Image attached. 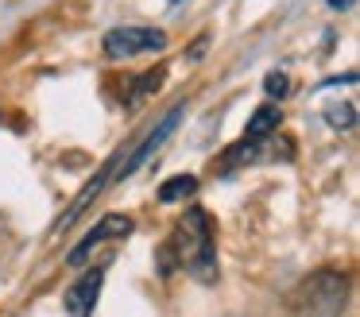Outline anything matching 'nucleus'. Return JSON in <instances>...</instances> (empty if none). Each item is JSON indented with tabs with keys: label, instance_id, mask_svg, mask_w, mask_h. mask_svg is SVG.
<instances>
[{
	"label": "nucleus",
	"instance_id": "7",
	"mask_svg": "<svg viewBox=\"0 0 360 317\" xmlns=\"http://www.w3.org/2000/svg\"><path fill=\"white\" fill-rule=\"evenodd\" d=\"M112 170H117V162H109V167H105V170H101V174H97V178H94V182H86V186H82V193H78V198H74V201H70V209H66V213H63V221H58V224H55V232H63V228H70V224H74V221H78V216H82V213H86V209H89V201H94V198H97V193H101V190H105V186H109V182H112Z\"/></svg>",
	"mask_w": 360,
	"mask_h": 317
},
{
	"label": "nucleus",
	"instance_id": "11",
	"mask_svg": "<svg viewBox=\"0 0 360 317\" xmlns=\"http://www.w3.org/2000/svg\"><path fill=\"white\" fill-rule=\"evenodd\" d=\"M163 74H167V70H151V74H143V77H136V82H140V85H136V93H132V97H128V101H132V105H136V101H140V97H143V93H151V89H159V82H163Z\"/></svg>",
	"mask_w": 360,
	"mask_h": 317
},
{
	"label": "nucleus",
	"instance_id": "4",
	"mask_svg": "<svg viewBox=\"0 0 360 317\" xmlns=\"http://www.w3.org/2000/svg\"><path fill=\"white\" fill-rule=\"evenodd\" d=\"M132 228H136L132 216H124V213H105L101 221H97V228H89V236L82 240V244L74 247L70 255H66V263H70V267H82V263H86L101 244H109V240H124Z\"/></svg>",
	"mask_w": 360,
	"mask_h": 317
},
{
	"label": "nucleus",
	"instance_id": "6",
	"mask_svg": "<svg viewBox=\"0 0 360 317\" xmlns=\"http://www.w3.org/2000/svg\"><path fill=\"white\" fill-rule=\"evenodd\" d=\"M101 283H105V267H101V263H94V267H89L86 275L66 290V298H63L66 313H70V317H94L97 298H101Z\"/></svg>",
	"mask_w": 360,
	"mask_h": 317
},
{
	"label": "nucleus",
	"instance_id": "8",
	"mask_svg": "<svg viewBox=\"0 0 360 317\" xmlns=\"http://www.w3.org/2000/svg\"><path fill=\"white\" fill-rule=\"evenodd\" d=\"M279 120H283V112L275 105L256 108V112H252V120H248V128H244V139H267L275 128H279Z\"/></svg>",
	"mask_w": 360,
	"mask_h": 317
},
{
	"label": "nucleus",
	"instance_id": "2",
	"mask_svg": "<svg viewBox=\"0 0 360 317\" xmlns=\"http://www.w3.org/2000/svg\"><path fill=\"white\" fill-rule=\"evenodd\" d=\"M295 317H341L345 313V275L318 271L295 290Z\"/></svg>",
	"mask_w": 360,
	"mask_h": 317
},
{
	"label": "nucleus",
	"instance_id": "13",
	"mask_svg": "<svg viewBox=\"0 0 360 317\" xmlns=\"http://www.w3.org/2000/svg\"><path fill=\"white\" fill-rule=\"evenodd\" d=\"M329 8H337V12H341V8H352V0H326Z\"/></svg>",
	"mask_w": 360,
	"mask_h": 317
},
{
	"label": "nucleus",
	"instance_id": "3",
	"mask_svg": "<svg viewBox=\"0 0 360 317\" xmlns=\"http://www.w3.org/2000/svg\"><path fill=\"white\" fill-rule=\"evenodd\" d=\"M167 46V35L159 27H112L105 35V54L109 58H140V54H155Z\"/></svg>",
	"mask_w": 360,
	"mask_h": 317
},
{
	"label": "nucleus",
	"instance_id": "10",
	"mask_svg": "<svg viewBox=\"0 0 360 317\" xmlns=\"http://www.w3.org/2000/svg\"><path fill=\"white\" fill-rule=\"evenodd\" d=\"M326 124L337 131H352V124H356V105L352 101H345V105H329L326 108Z\"/></svg>",
	"mask_w": 360,
	"mask_h": 317
},
{
	"label": "nucleus",
	"instance_id": "1",
	"mask_svg": "<svg viewBox=\"0 0 360 317\" xmlns=\"http://www.w3.org/2000/svg\"><path fill=\"white\" fill-rule=\"evenodd\" d=\"M171 247L179 255V267H186L198 283H217V240H213V224L202 205H190L182 221L174 224Z\"/></svg>",
	"mask_w": 360,
	"mask_h": 317
},
{
	"label": "nucleus",
	"instance_id": "9",
	"mask_svg": "<svg viewBox=\"0 0 360 317\" xmlns=\"http://www.w3.org/2000/svg\"><path fill=\"white\" fill-rule=\"evenodd\" d=\"M194 193H198V178L194 174H179V178H171V182L159 186V201H163V205H171V201H179V198H194Z\"/></svg>",
	"mask_w": 360,
	"mask_h": 317
},
{
	"label": "nucleus",
	"instance_id": "14",
	"mask_svg": "<svg viewBox=\"0 0 360 317\" xmlns=\"http://www.w3.org/2000/svg\"><path fill=\"white\" fill-rule=\"evenodd\" d=\"M171 4H174V0H171Z\"/></svg>",
	"mask_w": 360,
	"mask_h": 317
},
{
	"label": "nucleus",
	"instance_id": "5",
	"mask_svg": "<svg viewBox=\"0 0 360 317\" xmlns=\"http://www.w3.org/2000/svg\"><path fill=\"white\" fill-rule=\"evenodd\" d=\"M179 120H182V105H174V108H171V112H167V116H163V120H159V124H155V128H151V131H148V136H143V143H140V147H136V151H132V155H128V159H124V162H120V167H117V170H112V178H128V174H136V170H140V167H143V162H148V159H151V155H155V151H159V147H163V143H167V139H171V136H174V128H179Z\"/></svg>",
	"mask_w": 360,
	"mask_h": 317
},
{
	"label": "nucleus",
	"instance_id": "12",
	"mask_svg": "<svg viewBox=\"0 0 360 317\" xmlns=\"http://www.w3.org/2000/svg\"><path fill=\"white\" fill-rule=\"evenodd\" d=\"M264 89H267V97H287V93H290V82H287V74H267Z\"/></svg>",
	"mask_w": 360,
	"mask_h": 317
}]
</instances>
